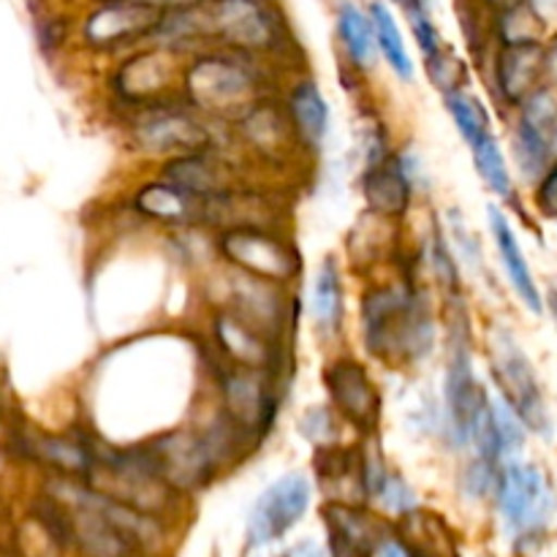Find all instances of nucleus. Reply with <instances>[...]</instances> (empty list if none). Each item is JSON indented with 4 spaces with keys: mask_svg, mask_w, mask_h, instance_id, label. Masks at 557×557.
Masks as SVG:
<instances>
[{
    "mask_svg": "<svg viewBox=\"0 0 557 557\" xmlns=\"http://www.w3.org/2000/svg\"><path fill=\"white\" fill-rule=\"evenodd\" d=\"M359 321L364 348L386 364H417L435 346L430 305L408 283L370 286L362 294Z\"/></svg>",
    "mask_w": 557,
    "mask_h": 557,
    "instance_id": "1",
    "label": "nucleus"
},
{
    "mask_svg": "<svg viewBox=\"0 0 557 557\" xmlns=\"http://www.w3.org/2000/svg\"><path fill=\"white\" fill-rule=\"evenodd\" d=\"M250 58L253 54L237 49L196 54L183 76L188 107L207 117L237 123L261 101V74Z\"/></svg>",
    "mask_w": 557,
    "mask_h": 557,
    "instance_id": "2",
    "label": "nucleus"
},
{
    "mask_svg": "<svg viewBox=\"0 0 557 557\" xmlns=\"http://www.w3.org/2000/svg\"><path fill=\"white\" fill-rule=\"evenodd\" d=\"M215 248L223 261L232 264V270L277 283V286H286L302 275V256L297 245L267 226L221 228Z\"/></svg>",
    "mask_w": 557,
    "mask_h": 557,
    "instance_id": "3",
    "label": "nucleus"
},
{
    "mask_svg": "<svg viewBox=\"0 0 557 557\" xmlns=\"http://www.w3.org/2000/svg\"><path fill=\"white\" fill-rule=\"evenodd\" d=\"M272 370L239 368L228 364L218 375L221 389V417L243 435L245 441H261L272 433L277 411H281V395L275 389Z\"/></svg>",
    "mask_w": 557,
    "mask_h": 557,
    "instance_id": "4",
    "label": "nucleus"
},
{
    "mask_svg": "<svg viewBox=\"0 0 557 557\" xmlns=\"http://www.w3.org/2000/svg\"><path fill=\"white\" fill-rule=\"evenodd\" d=\"M490 364H493V375L500 395L520 413L525 428L531 433L549 438L553 435V419H549L547 400H544L536 370H533L531 359L522 351L520 343L515 341V335L504 326L493 330V335H490Z\"/></svg>",
    "mask_w": 557,
    "mask_h": 557,
    "instance_id": "5",
    "label": "nucleus"
},
{
    "mask_svg": "<svg viewBox=\"0 0 557 557\" xmlns=\"http://www.w3.org/2000/svg\"><path fill=\"white\" fill-rule=\"evenodd\" d=\"M145 451L158 476L180 493H194L210 484L221 462L226 460L212 433L194 430H169L156 435Z\"/></svg>",
    "mask_w": 557,
    "mask_h": 557,
    "instance_id": "6",
    "label": "nucleus"
},
{
    "mask_svg": "<svg viewBox=\"0 0 557 557\" xmlns=\"http://www.w3.org/2000/svg\"><path fill=\"white\" fill-rule=\"evenodd\" d=\"M128 136L134 147L147 156H185V152L212 150V131L196 117L194 109L174 103H150L136 109Z\"/></svg>",
    "mask_w": 557,
    "mask_h": 557,
    "instance_id": "7",
    "label": "nucleus"
},
{
    "mask_svg": "<svg viewBox=\"0 0 557 557\" xmlns=\"http://www.w3.org/2000/svg\"><path fill=\"white\" fill-rule=\"evenodd\" d=\"M212 38L245 54L275 52L283 47V20L270 0H212L207 3Z\"/></svg>",
    "mask_w": 557,
    "mask_h": 557,
    "instance_id": "8",
    "label": "nucleus"
},
{
    "mask_svg": "<svg viewBox=\"0 0 557 557\" xmlns=\"http://www.w3.org/2000/svg\"><path fill=\"white\" fill-rule=\"evenodd\" d=\"M487 400L490 395L473 373L471 346H468L466 332L455 335L444 375V424L451 444L460 446V449L471 444L473 424H476Z\"/></svg>",
    "mask_w": 557,
    "mask_h": 557,
    "instance_id": "9",
    "label": "nucleus"
},
{
    "mask_svg": "<svg viewBox=\"0 0 557 557\" xmlns=\"http://www.w3.org/2000/svg\"><path fill=\"white\" fill-rule=\"evenodd\" d=\"M161 16V11L141 0H98L82 22V41L98 52L150 41Z\"/></svg>",
    "mask_w": 557,
    "mask_h": 557,
    "instance_id": "10",
    "label": "nucleus"
},
{
    "mask_svg": "<svg viewBox=\"0 0 557 557\" xmlns=\"http://www.w3.org/2000/svg\"><path fill=\"white\" fill-rule=\"evenodd\" d=\"M498 506L515 533L539 531L553 515V490L542 468L531 462H509L498 476Z\"/></svg>",
    "mask_w": 557,
    "mask_h": 557,
    "instance_id": "11",
    "label": "nucleus"
},
{
    "mask_svg": "<svg viewBox=\"0 0 557 557\" xmlns=\"http://www.w3.org/2000/svg\"><path fill=\"white\" fill-rule=\"evenodd\" d=\"M313 490L302 473H288L264 490L248 517V547H267L286 536L308 511Z\"/></svg>",
    "mask_w": 557,
    "mask_h": 557,
    "instance_id": "12",
    "label": "nucleus"
},
{
    "mask_svg": "<svg viewBox=\"0 0 557 557\" xmlns=\"http://www.w3.org/2000/svg\"><path fill=\"white\" fill-rule=\"evenodd\" d=\"M324 386L332 408L343 422L364 435H373L381 419V392L373 375L357 359H335L324 370Z\"/></svg>",
    "mask_w": 557,
    "mask_h": 557,
    "instance_id": "13",
    "label": "nucleus"
},
{
    "mask_svg": "<svg viewBox=\"0 0 557 557\" xmlns=\"http://www.w3.org/2000/svg\"><path fill=\"white\" fill-rule=\"evenodd\" d=\"M210 330L215 348L226 357L228 364L277 373V357H281L277 337L267 335L264 330H259V326H253L243 315L226 308H218L212 313Z\"/></svg>",
    "mask_w": 557,
    "mask_h": 557,
    "instance_id": "14",
    "label": "nucleus"
},
{
    "mask_svg": "<svg viewBox=\"0 0 557 557\" xmlns=\"http://www.w3.org/2000/svg\"><path fill=\"white\" fill-rule=\"evenodd\" d=\"M161 177L201 201H215L239 190L234 169L223 158L212 156V150L185 152V156L169 158L163 163Z\"/></svg>",
    "mask_w": 557,
    "mask_h": 557,
    "instance_id": "15",
    "label": "nucleus"
},
{
    "mask_svg": "<svg viewBox=\"0 0 557 557\" xmlns=\"http://www.w3.org/2000/svg\"><path fill=\"white\" fill-rule=\"evenodd\" d=\"M172 60L174 52H169L163 47H152L147 52L134 54L114 74V92L136 109L161 103V98L172 87Z\"/></svg>",
    "mask_w": 557,
    "mask_h": 557,
    "instance_id": "16",
    "label": "nucleus"
},
{
    "mask_svg": "<svg viewBox=\"0 0 557 557\" xmlns=\"http://www.w3.org/2000/svg\"><path fill=\"white\" fill-rule=\"evenodd\" d=\"M547 76V47L542 41L500 44L495 54V87L504 103L520 107Z\"/></svg>",
    "mask_w": 557,
    "mask_h": 557,
    "instance_id": "17",
    "label": "nucleus"
},
{
    "mask_svg": "<svg viewBox=\"0 0 557 557\" xmlns=\"http://www.w3.org/2000/svg\"><path fill=\"white\" fill-rule=\"evenodd\" d=\"M223 308L234 310L245 321L281 341L286 315H283V292L277 283L234 270V275L228 277V302Z\"/></svg>",
    "mask_w": 557,
    "mask_h": 557,
    "instance_id": "18",
    "label": "nucleus"
},
{
    "mask_svg": "<svg viewBox=\"0 0 557 557\" xmlns=\"http://www.w3.org/2000/svg\"><path fill=\"white\" fill-rule=\"evenodd\" d=\"M134 210L147 221L163 223V226H194V223L207 221V201L185 194L183 188L163 177L136 188Z\"/></svg>",
    "mask_w": 557,
    "mask_h": 557,
    "instance_id": "19",
    "label": "nucleus"
},
{
    "mask_svg": "<svg viewBox=\"0 0 557 557\" xmlns=\"http://www.w3.org/2000/svg\"><path fill=\"white\" fill-rule=\"evenodd\" d=\"M362 196L368 212L386 218V221L403 218L411 210L413 183L408 180L406 169L400 166L397 156H389L386 161L375 163V166H364Z\"/></svg>",
    "mask_w": 557,
    "mask_h": 557,
    "instance_id": "20",
    "label": "nucleus"
},
{
    "mask_svg": "<svg viewBox=\"0 0 557 557\" xmlns=\"http://www.w3.org/2000/svg\"><path fill=\"white\" fill-rule=\"evenodd\" d=\"M234 125L239 128L243 139L248 141V147H253L267 161H281V158H286L292 152V147L299 145L292 120H288V112L283 114L270 101H259Z\"/></svg>",
    "mask_w": 557,
    "mask_h": 557,
    "instance_id": "21",
    "label": "nucleus"
},
{
    "mask_svg": "<svg viewBox=\"0 0 557 557\" xmlns=\"http://www.w3.org/2000/svg\"><path fill=\"white\" fill-rule=\"evenodd\" d=\"M487 221H490V232H493L495 248H498L500 261H504L506 277H509L511 288L517 292L520 302L525 305L531 313H542L544 302H542V292H539L536 281H533V272L528 267L525 253H522V245L517 239L515 228H511L509 218L498 210V207H490L487 210Z\"/></svg>",
    "mask_w": 557,
    "mask_h": 557,
    "instance_id": "22",
    "label": "nucleus"
},
{
    "mask_svg": "<svg viewBox=\"0 0 557 557\" xmlns=\"http://www.w3.org/2000/svg\"><path fill=\"white\" fill-rule=\"evenodd\" d=\"M321 515L330 528L332 547L346 557H373L375 547L386 539L381 536V525L373 515H364L357 506L330 504Z\"/></svg>",
    "mask_w": 557,
    "mask_h": 557,
    "instance_id": "23",
    "label": "nucleus"
},
{
    "mask_svg": "<svg viewBox=\"0 0 557 557\" xmlns=\"http://www.w3.org/2000/svg\"><path fill=\"white\" fill-rule=\"evenodd\" d=\"M286 112L299 145L319 150L330 134V101L313 79H299L286 98Z\"/></svg>",
    "mask_w": 557,
    "mask_h": 557,
    "instance_id": "24",
    "label": "nucleus"
},
{
    "mask_svg": "<svg viewBox=\"0 0 557 557\" xmlns=\"http://www.w3.org/2000/svg\"><path fill=\"white\" fill-rule=\"evenodd\" d=\"M150 41L174 54L194 52L201 44L215 41V38H212V22L207 3H194L185 5V9L166 11V14L161 16V22H158Z\"/></svg>",
    "mask_w": 557,
    "mask_h": 557,
    "instance_id": "25",
    "label": "nucleus"
},
{
    "mask_svg": "<svg viewBox=\"0 0 557 557\" xmlns=\"http://www.w3.org/2000/svg\"><path fill=\"white\" fill-rule=\"evenodd\" d=\"M335 30L351 65H357L364 74L379 65V38H375L373 20L362 5H357L354 0H341L335 9Z\"/></svg>",
    "mask_w": 557,
    "mask_h": 557,
    "instance_id": "26",
    "label": "nucleus"
},
{
    "mask_svg": "<svg viewBox=\"0 0 557 557\" xmlns=\"http://www.w3.org/2000/svg\"><path fill=\"white\" fill-rule=\"evenodd\" d=\"M20 446L30 460L47 462V466L58 468L60 473H69V476L87 479V473L96 468V449L79 438L30 435V438L20 441Z\"/></svg>",
    "mask_w": 557,
    "mask_h": 557,
    "instance_id": "27",
    "label": "nucleus"
},
{
    "mask_svg": "<svg viewBox=\"0 0 557 557\" xmlns=\"http://www.w3.org/2000/svg\"><path fill=\"white\" fill-rule=\"evenodd\" d=\"M343 313H346V294H343L341 267L332 256H326L319 264L310 292V315L319 335L335 337L343 330Z\"/></svg>",
    "mask_w": 557,
    "mask_h": 557,
    "instance_id": "28",
    "label": "nucleus"
},
{
    "mask_svg": "<svg viewBox=\"0 0 557 557\" xmlns=\"http://www.w3.org/2000/svg\"><path fill=\"white\" fill-rule=\"evenodd\" d=\"M368 14L373 20L375 38H379V49L384 54V60L389 63V69L400 76L403 82L413 79V60L408 54L406 38H403L400 25H397L395 14H392L389 5L384 0H370Z\"/></svg>",
    "mask_w": 557,
    "mask_h": 557,
    "instance_id": "29",
    "label": "nucleus"
},
{
    "mask_svg": "<svg viewBox=\"0 0 557 557\" xmlns=\"http://www.w3.org/2000/svg\"><path fill=\"white\" fill-rule=\"evenodd\" d=\"M495 14V38L498 44H525V41H542L544 36V16L539 14L536 5L531 0H520V3L509 5V9L493 11Z\"/></svg>",
    "mask_w": 557,
    "mask_h": 557,
    "instance_id": "30",
    "label": "nucleus"
},
{
    "mask_svg": "<svg viewBox=\"0 0 557 557\" xmlns=\"http://www.w3.org/2000/svg\"><path fill=\"white\" fill-rule=\"evenodd\" d=\"M444 103H446V112H449V117L455 120L460 136L468 141V147L476 145V141L484 139L487 134H493V128H490L487 109H484V103L479 101L473 92L457 87V90L444 92Z\"/></svg>",
    "mask_w": 557,
    "mask_h": 557,
    "instance_id": "31",
    "label": "nucleus"
},
{
    "mask_svg": "<svg viewBox=\"0 0 557 557\" xmlns=\"http://www.w3.org/2000/svg\"><path fill=\"white\" fill-rule=\"evenodd\" d=\"M471 156H473V166H476L479 177L484 180L490 190H493L498 199H511V174L509 166H506V158L500 152L498 139L493 134H487L484 139H479L476 145H471Z\"/></svg>",
    "mask_w": 557,
    "mask_h": 557,
    "instance_id": "32",
    "label": "nucleus"
},
{
    "mask_svg": "<svg viewBox=\"0 0 557 557\" xmlns=\"http://www.w3.org/2000/svg\"><path fill=\"white\" fill-rule=\"evenodd\" d=\"M515 158L520 166L522 177L525 180H542L547 172L549 163L555 161V147L553 139H547L539 131L528 128V125L517 123L515 128Z\"/></svg>",
    "mask_w": 557,
    "mask_h": 557,
    "instance_id": "33",
    "label": "nucleus"
},
{
    "mask_svg": "<svg viewBox=\"0 0 557 557\" xmlns=\"http://www.w3.org/2000/svg\"><path fill=\"white\" fill-rule=\"evenodd\" d=\"M520 120L517 123L528 125V128L539 131V134H544L547 139H553V147H555V134H557V96L549 87H539V90H533L531 96L525 98V101L520 103Z\"/></svg>",
    "mask_w": 557,
    "mask_h": 557,
    "instance_id": "34",
    "label": "nucleus"
},
{
    "mask_svg": "<svg viewBox=\"0 0 557 557\" xmlns=\"http://www.w3.org/2000/svg\"><path fill=\"white\" fill-rule=\"evenodd\" d=\"M490 417H493V424H495V433H498V441H500V451H504V457H511L517 455V451L525 446V422L520 419V413L511 408V403L506 400L504 395L498 397H490Z\"/></svg>",
    "mask_w": 557,
    "mask_h": 557,
    "instance_id": "35",
    "label": "nucleus"
},
{
    "mask_svg": "<svg viewBox=\"0 0 557 557\" xmlns=\"http://www.w3.org/2000/svg\"><path fill=\"white\" fill-rule=\"evenodd\" d=\"M341 413L332 406H313L302 413L299 419V435L319 446H332L341 441V424H337Z\"/></svg>",
    "mask_w": 557,
    "mask_h": 557,
    "instance_id": "36",
    "label": "nucleus"
},
{
    "mask_svg": "<svg viewBox=\"0 0 557 557\" xmlns=\"http://www.w3.org/2000/svg\"><path fill=\"white\" fill-rule=\"evenodd\" d=\"M403 11H406L408 25H411L413 38H417L424 60H430L433 54H438L441 49L446 47V41L441 38L438 25H435L433 16H430V5H408V9H403Z\"/></svg>",
    "mask_w": 557,
    "mask_h": 557,
    "instance_id": "37",
    "label": "nucleus"
},
{
    "mask_svg": "<svg viewBox=\"0 0 557 557\" xmlns=\"http://www.w3.org/2000/svg\"><path fill=\"white\" fill-rule=\"evenodd\" d=\"M428 71H430V79H433L444 92L457 90L460 82L466 79V65H462V60L457 58V52L449 47V44H446L438 54H433V58L428 60Z\"/></svg>",
    "mask_w": 557,
    "mask_h": 557,
    "instance_id": "38",
    "label": "nucleus"
},
{
    "mask_svg": "<svg viewBox=\"0 0 557 557\" xmlns=\"http://www.w3.org/2000/svg\"><path fill=\"white\" fill-rule=\"evenodd\" d=\"M430 264H433L435 277L446 292H460V272H457V261L446 245L441 226H435L433 243H430Z\"/></svg>",
    "mask_w": 557,
    "mask_h": 557,
    "instance_id": "39",
    "label": "nucleus"
},
{
    "mask_svg": "<svg viewBox=\"0 0 557 557\" xmlns=\"http://www.w3.org/2000/svg\"><path fill=\"white\" fill-rule=\"evenodd\" d=\"M498 462L476 457V460L466 468V473H462V490H466V495H471V498H484L490 490L498 487Z\"/></svg>",
    "mask_w": 557,
    "mask_h": 557,
    "instance_id": "40",
    "label": "nucleus"
},
{
    "mask_svg": "<svg viewBox=\"0 0 557 557\" xmlns=\"http://www.w3.org/2000/svg\"><path fill=\"white\" fill-rule=\"evenodd\" d=\"M379 500L386 509L395 511V515H408V511L417 509V495L408 487L406 479L397 476V473H389V476H386L384 487H381L379 493Z\"/></svg>",
    "mask_w": 557,
    "mask_h": 557,
    "instance_id": "41",
    "label": "nucleus"
},
{
    "mask_svg": "<svg viewBox=\"0 0 557 557\" xmlns=\"http://www.w3.org/2000/svg\"><path fill=\"white\" fill-rule=\"evenodd\" d=\"M536 207L542 215L557 218V158L549 163V169L542 174V180H539Z\"/></svg>",
    "mask_w": 557,
    "mask_h": 557,
    "instance_id": "42",
    "label": "nucleus"
},
{
    "mask_svg": "<svg viewBox=\"0 0 557 557\" xmlns=\"http://www.w3.org/2000/svg\"><path fill=\"white\" fill-rule=\"evenodd\" d=\"M373 557H408V549H406V544L395 542V539H384V542L375 547Z\"/></svg>",
    "mask_w": 557,
    "mask_h": 557,
    "instance_id": "43",
    "label": "nucleus"
},
{
    "mask_svg": "<svg viewBox=\"0 0 557 557\" xmlns=\"http://www.w3.org/2000/svg\"><path fill=\"white\" fill-rule=\"evenodd\" d=\"M141 3L152 5V9H158V11H161V14H166V11H174V9H185V5L201 3V0H141Z\"/></svg>",
    "mask_w": 557,
    "mask_h": 557,
    "instance_id": "44",
    "label": "nucleus"
},
{
    "mask_svg": "<svg viewBox=\"0 0 557 557\" xmlns=\"http://www.w3.org/2000/svg\"><path fill=\"white\" fill-rule=\"evenodd\" d=\"M283 557H330V555H326L321 547H315V544H299V547H294L292 553H286Z\"/></svg>",
    "mask_w": 557,
    "mask_h": 557,
    "instance_id": "45",
    "label": "nucleus"
},
{
    "mask_svg": "<svg viewBox=\"0 0 557 557\" xmlns=\"http://www.w3.org/2000/svg\"><path fill=\"white\" fill-rule=\"evenodd\" d=\"M547 74L557 82V33H555L553 41H549V47H547Z\"/></svg>",
    "mask_w": 557,
    "mask_h": 557,
    "instance_id": "46",
    "label": "nucleus"
},
{
    "mask_svg": "<svg viewBox=\"0 0 557 557\" xmlns=\"http://www.w3.org/2000/svg\"><path fill=\"white\" fill-rule=\"evenodd\" d=\"M392 3L403 5V9H408V5H428V0H392Z\"/></svg>",
    "mask_w": 557,
    "mask_h": 557,
    "instance_id": "47",
    "label": "nucleus"
},
{
    "mask_svg": "<svg viewBox=\"0 0 557 557\" xmlns=\"http://www.w3.org/2000/svg\"><path fill=\"white\" fill-rule=\"evenodd\" d=\"M549 308H553V315H555V326H557V292H553V297H549Z\"/></svg>",
    "mask_w": 557,
    "mask_h": 557,
    "instance_id": "48",
    "label": "nucleus"
},
{
    "mask_svg": "<svg viewBox=\"0 0 557 557\" xmlns=\"http://www.w3.org/2000/svg\"><path fill=\"white\" fill-rule=\"evenodd\" d=\"M201 3H212V0H201Z\"/></svg>",
    "mask_w": 557,
    "mask_h": 557,
    "instance_id": "49",
    "label": "nucleus"
},
{
    "mask_svg": "<svg viewBox=\"0 0 557 557\" xmlns=\"http://www.w3.org/2000/svg\"><path fill=\"white\" fill-rule=\"evenodd\" d=\"M0 557H14V555H0Z\"/></svg>",
    "mask_w": 557,
    "mask_h": 557,
    "instance_id": "50",
    "label": "nucleus"
}]
</instances>
